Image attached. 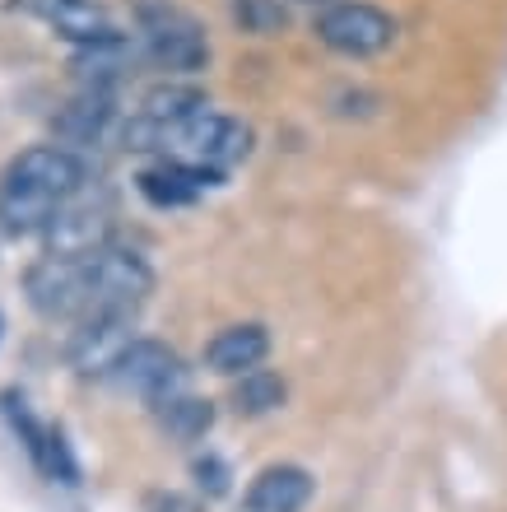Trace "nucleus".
<instances>
[{
    "mask_svg": "<svg viewBox=\"0 0 507 512\" xmlns=\"http://www.w3.org/2000/svg\"><path fill=\"white\" fill-rule=\"evenodd\" d=\"M238 24L247 28V33H280L284 28V10L280 0H238Z\"/></svg>",
    "mask_w": 507,
    "mask_h": 512,
    "instance_id": "nucleus-16",
    "label": "nucleus"
},
{
    "mask_svg": "<svg viewBox=\"0 0 507 512\" xmlns=\"http://www.w3.org/2000/svg\"><path fill=\"white\" fill-rule=\"evenodd\" d=\"M210 108L205 103V94L196 89V84H182V80H163L154 84V89H145V98H140V122H154V126H173L182 122V117H191V112Z\"/></svg>",
    "mask_w": 507,
    "mask_h": 512,
    "instance_id": "nucleus-13",
    "label": "nucleus"
},
{
    "mask_svg": "<svg viewBox=\"0 0 507 512\" xmlns=\"http://www.w3.org/2000/svg\"><path fill=\"white\" fill-rule=\"evenodd\" d=\"M270 354V331L261 322H238V326H224L219 336L205 345V364L210 373H224V378H242L252 368L266 364Z\"/></svg>",
    "mask_w": 507,
    "mask_h": 512,
    "instance_id": "nucleus-11",
    "label": "nucleus"
},
{
    "mask_svg": "<svg viewBox=\"0 0 507 512\" xmlns=\"http://www.w3.org/2000/svg\"><path fill=\"white\" fill-rule=\"evenodd\" d=\"M154 410H159L163 433L177 438V443H196V438H205L214 424V405L201 401V396H191V391H177V396L159 401Z\"/></svg>",
    "mask_w": 507,
    "mask_h": 512,
    "instance_id": "nucleus-14",
    "label": "nucleus"
},
{
    "mask_svg": "<svg viewBox=\"0 0 507 512\" xmlns=\"http://www.w3.org/2000/svg\"><path fill=\"white\" fill-rule=\"evenodd\" d=\"M140 182V196L149 205H159V210H177V205H191L201 201L205 191L219 182V173L210 168H196V163H182V159H159L154 168L135 177Z\"/></svg>",
    "mask_w": 507,
    "mask_h": 512,
    "instance_id": "nucleus-9",
    "label": "nucleus"
},
{
    "mask_svg": "<svg viewBox=\"0 0 507 512\" xmlns=\"http://www.w3.org/2000/svg\"><path fill=\"white\" fill-rule=\"evenodd\" d=\"M89 187V163L80 149L33 145L0 177V229L5 233H42L80 191Z\"/></svg>",
    "mask_w": 507,
    "mask_h": 512,
    "instance_id": "nucleus-1",
    "label": "nucleus"
},
{
    "mask_svg": "<svg viewBox=\"0 0 507 512\" xmlns=\"http://www.w3.org/2000/svg\"><path fill=\"white\" fill-rule=\"evenodd\" d=\"M233 410L238 415H270L275 405H284V382L275 378V373H266V368H252V373H242L238 387H233Z\"/></svg>",
    "mask_w": 507,
    "mask_h": 512,
    "instance_id": "nucleus-15",
    "label": "nucleus"
},
{
    "mask_svg": "<svg viewBox=\"0 0 507 512\" xmlns=\"http://www.w3.org/2000/svg\"><path fill=\"white\" fill-rule=\"evenodd\" d=\"M42 243H47V256L89 261V256H98L103 247H112V215H107V205H89L80 191V196L42 229Z\"/></svg>",
    "mask_w": 507,
    "mask_h": 512,
    "instance_id": "nucleus-7",
    "label": "nucleus"
},
{
    "mask_svg": "<svg viewBox=\"0 0 507 512\" xmlns=\"http://www.w3.org/2000/svg\"><path fill=\"white\" fill-rule=\"evenodd\" d=\"M0 331H5V322H0Z\"/></svg>",
    "mask_w": 507,
    "mask_h": 512,
    "instance_id": "nucleus-18",
    "label": "nucleus"
},
{
    "mask_svg": "<svg viewBox=\"0 0 507 512\" xmlns=\"http://www.w3.org/2000/svg\"><path fill=\"white\" fill-rule=\"evenodd\" d=\"M14 14H28L56 33V38L75 42V47H98V42H117L121 28L107 14L103 0H5Z\"/></svg>",
    "mask_w": 507,
    "mask_h": 512,
    "instance_id": "nucleus-5",
    "label": "nucleus"
},
{
    "mask_svg": "<svg viewBox=\"0 0 507 512\" xmlns=\"http://www.w3.org/2000/svg\"><path fill=\"white\" fill-rule=\"evenodd\" d=\"M307 499H312V475L303 466H266L247 489L242 512H303Z\"/></svg>",
    "mask_w": 507,
    "mask_h": 512,
    "instance_id": "nucleus-12",
    "label": "nucleus"
},
{
    "mask_svg": "<svg viewBox=\"0 0 507 512\" xmlns=\"http://www.w3.org/2000/svg\"><path fill=\"white\" fill-rule=\"evenodd\" d=\"M28 308L47 322H84L89 317V266L66 256H42L24 275Z\"/></svg>",
    "mask_w": 507,
    "mask_h": 512,
    "instance_id": "nucleus-4",
    "label": "nucleus"
},
{
    "mask_svg": "<svg viewBox=\"0 0 507 512\" xmlns=\"http://www.w3.org/2000/svg\"><path fill=\"white\" fill-rule=\"evenodd\" d=\"M289 5H312V10H326V5H335V0H289Z\"/></svg>",
    "mask_w": 507,
    "mask_h": 512,
    "instance_id": "nucleus-17",
    "label": "nucleus"
},
{
    "mask_svg": "<svg viewBox=\"0 0 507 512\" xmlns=\"http://www.w3.org/2000/svg\"><path fill=\"white\" fill-rule=\"evenodd\" d=\"M112 117H117V98H112V89H80V94L70 98L66 108L52 117L56 145H66V149L94 145V140H103V131L112 126Z\"/></svg>",
    "mask_w": 507,
    "mask_h": 512,
    "instance_id": "nucleus-10",
    "label": "nucleus"
},
{
    "mask_svg": "<svg viewBox=\"0 0 507 512\" xmlns=\"http://www.w3.org/2000/svg\"><path fill=\"white\" fill-rule=\"evenodd\" d=\"M140 56L168 80L196 75L210 66V38L187 10L173 5H145L140 10Z\"/></svg>",
    "mask_w": 507,
    "mask_h": 512,
    "instance_id": "nucleus-2",
    "label": "nucleus"
},
{
    "mask_svg": "<svg viewBox=\"0 0 507 512\" xmlns=\"http://www.w3.org/2000/svg\"><path fill=\"white\" fill-rule=\"evenodd\" d=\"M75 340H70V364L80 368L84 378H107L112 364L121 359V350L131 345V312H98L75 322Z\"/></svg>",
    "mask_w": 507,
    "mask_h": 512,
    "instance_id": "nucleus-8",
    "label": "nucleus"
},
{
    "mask_svg": "<svg viewBox=\"0 0 507 512\" xmlns=\"http://www.w3.org/2000/svg\"><path fill=\"white\" fill-rule=\"evenodd\" d=\"M317 42L326 52L345 56V61H368L382 56L396 42V19L387 10H377L368 0H335L317 14Z\"/></svg>",
    "mask_w": 507,
    "mask_h": 512,
    "instance_id": "nucleus-3",
    "label": "nucleus"
},
{
    "mask_svg": "<svg viewBox=\"0 0 507 512\" xmlns=\"http://www.w3.org/2000/svg\"><path fill=\"white\" fill-rule=\"evenodd\" d=\"M107 378L117 382L121 391H135V396H145L154 405L177 396V391H187L182 387V359L163 340H131Z\"/></svg>",
    "mask_w": 507,
    "mask_h": 512,
    "instance_id": "nucleus-6",
    "label": "nucleus"
}]
</instances>
